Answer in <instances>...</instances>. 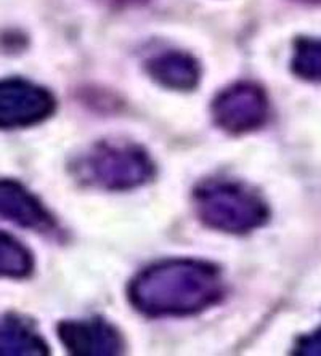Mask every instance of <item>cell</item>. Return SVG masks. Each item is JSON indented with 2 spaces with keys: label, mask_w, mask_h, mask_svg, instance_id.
Wrapping results in <instances>:
<instances>
[{
  "label": "cell",
  "mask_w": 321,
  "mask_h": 356,
  "mask_svg": "<svg viewBox=\"0 0 321 356\" xmlns=\"http://www.w3.org/2000/svg\"><path fill=\"white\" fill-rule=\"evenodd\" d=\"M79 181L108 191H127L145 185L155 174L148 153L135 143L102 141L72 162Z\"/></svg>",
  "instance_id": "3957f363"
},
{
  "label": "cell",
  "mask_w": 321,
  "mask_h": 356,
  "mask_svg": "<svg viewBox=\"0 0 321 356\" xmlns=\"http://www.w3.org/2000/svg\"><path fill=\"white\" fill-rule=\"evenodd\" d=\"M58 337L68 352L79 356H109L123 350V337L118 329L98 318L61 323Z\"/></svg>",
  "instance_id": "8992f818"
},
{
  "label": "cell",
  "mask_w": 321,
  "mask_h": 356,
  "mask_svg": "<svg viewBox=\"0 0 321 356\" xmlns=\"http://www.w3.org/2000/svg\"><path fill=\"white\" fill-rule=\"evenodd\" d=\"M146 71L152 81L178 92L193 90L201 76L198 61L182 51H166L152 56L146 63Z\"/></svg>",
  "instance_id": "ba28073f"
},
{
  "label": "cell",
  "mask_w": 321,
  "mask_h": 356,
  "mask_svg": "<svg viewBox=\"0 0 321 356\" xmlns=\"http://www.w3.org/2000/svg\"><path fill=\"white\" fill-rule=\"evenodd\" d=\"M291 70L308 82H321V39L302 38L294 42Z\"/></svg>",
  "instance_id": "8fae6325"
},
{
  "label": "cell",
  "mask_w": 321,
  "mask_h": 356,
  "mask_svg": "<svg viewBox=\"0 0 321 356\" xmlns=\"http://www.w3.org/2000/svg\"><path fill=\"white\" fill-rule=\"evenodd\" d=\"M193 202L204 225L231 234L254 232L270 216L265 201L251 186L225 178H210L199 183Z\"/></svg>",
  "instance_id": "7a4b0ae2"
},
{
  "label": "cell",
  "mask_w": 321,
  "mask_h": 356,
  "mask_svg": "<svg viewBox=\"0 0 321 356\" xmlns=\"http://www.w3.org/2000/svg\"><path fill=\"white\" fill-rule=\"evenodd\" d=\"M212 116L215 124L230 134H246L260 129L268 118L265 92L251 82L235 83L214 99Z\"/></svg>",
  "instance_id": "277c9868"
},
{
  "label": "cell",
  "mask_w": 321,
  "mask_h": 356,
  "mask_svg": "<svg viewBox=\"0 0 321 356\" xmlns=\"http://www.w3.org/2000/svg\"><path fill=\"white\" fill-rule=\"evenodd\" d=\"M296 2H304V3H321V0H296Z\"/></svg>",
  "instance_id": "5bb4252c"
},
{
  "label": "cell",
  "mask_w": 321,
  "mask_h": 356,
  "mask_svg": "<svg viewBox=\"0 0 321 356\" xmlns=\"http://www.w3.org/2000/svg\"><path fill=\"white\" fill-rule=\"evenodd\" d=\"M294 353L304 356H321V326L315 332L299 339Z\"/></svg>",
  "instance_id": "7c38bea8"
},
{
  "label": "cell",
  "mask_w": 321,
  "mask_h": 356,
  "mask_svg": "<svg viewBox=\"0 0 321 356\" xmlns=\"http://www.w3.org/2000/svg\"><path fill=\"white\" fill-rule=\"evenodd\" d=\"M111 2H116V3H123V5H125V3H136V2H143V0H111Z\"/></svg>",
  "instance_id": "4fadbf2b"
},
{
  "label": "cell",
  "mask_w": 321,
  "mask_h": 356,
  "mask_svg": "<svg viewBox=\"0 0 321 356\" xmlns=\"http://www.w3.org/2000/svg\"><path fill=\"white\" fill-rule=\"evenodd\" d=\"M0 217L36 232H50L55 227V220L44 204L13 180H0Z\"/></svg>",
  "instance_id": "52a82bcc"
},
{
  "label": "cell",
  "mask_w": 321,
  "mask_h": 356,
  "mask_svg": "<svg viewBox=\"0 0 321 356\" xmlns=\"http://www.w3.org/2000/svg\"><path fill=\"white\" fill-rule=\"evenodd\" d=\"M49 347L33 326L19 318H0V356H42Z\"/></svg>",
  "instance_id": "9c48e42d"
},
{
  "label": "cell",
  "mask_w": 321,
  "mask_h": 356,
  "mask_svg": "<svg viewBox=\"0 0 321 356\" xmlns=\"http://www.w3.org/2000/svg\"><path fill=\"white\" fill-rule=\"evenodd\" d=\"M224 281L212 264L172 259L140 271L129 287L132 305L146 316H188L217 303Z\"/></svg>",
  "instance_id": "6da1fadb"
},
{
  "label": "cell",
  "mask_w": 321,
  "mask_h": 356,
  "mask_svg": "<svg viewBox=\"0 0 321 356\" xmlns=\"http://www.w3.org/2000/svg\"><path fill=\"white\" fill-rule=\"evenodd\" d=\"M56 108L54 95L24 79L0 81V129L31 127L50 118Z\"/></svg>",
  "instance_id": "5b68a950"
},
{
  "label": "cell",
  "mask_w": 321,
  "mask_h": 356,
  "mask_svg": "<svg viewBox=\"0 0 321 356\" xmlns=\"http://www.w3.org/2000/svg\"><path fill=\"white\" fill-rule=\"evenodd\" d=\"M34 268L33 254L17 238L0 229V276L26 277Z\"/></svg>",
  "instance_id": "30bf717a"
}]
</instances>
